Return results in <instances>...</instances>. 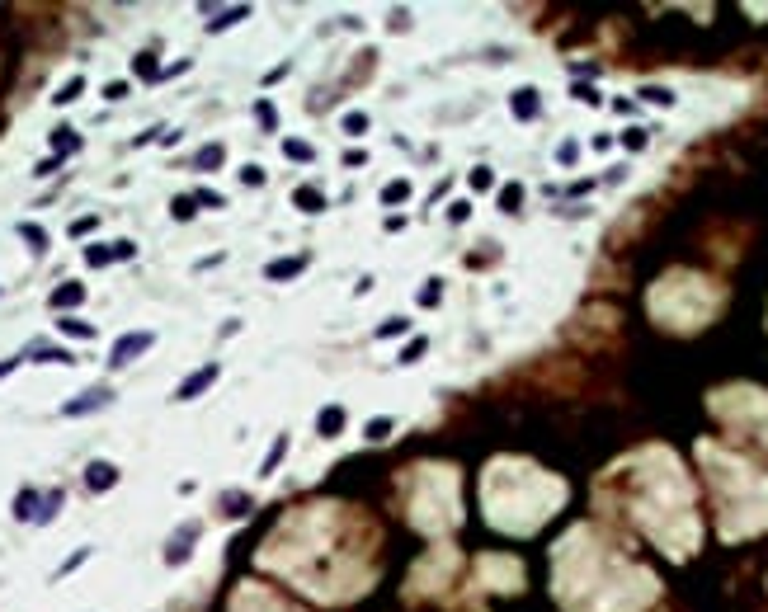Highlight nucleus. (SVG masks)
Segmentation results:
<instances>
[{
	"instance_id": "obj_1",
	"label": "nucleus",
	"mask_w": 768,
	"mask_h": 612,
	"mask_svg": "<svg viewBox=\"0 0 768 612\" xmlns=\"http://www.w3.org/2000/svg\"><path fill=\"white\" fill-rule=\"evenodd\" d=\"M151 344H156V335H151V330H133V335H123V339L113 344V353H108V368H128V363H137Z\"/></svg>"
},
{
	"instance_id": "obj_2",
	"label": "nucleus",
	"mask_w": 768,
	"mask_h": 612,
	"mask_svg": "<svg viewBox=\"0 0 768 612\" xmlns=\"http://www.w3.org/2000/svg\"><path fill=\"white\" fill-rule=\"evenodd\" d=\"M203 533L198 528V518H189V523H180L175 528V537H170V546H165V565H184L189 551H193V537Z\"/></svg>"
},
{
	"instance_id": "obj_3",
	"label": "nucleus",
	"mask_w": 768,
	"mask_h": 612,
	"mask_svg": "<svg viewBox=\"0 0 768 612\" xmlns=\"http://www.w3.org/2000/svg\"><path fill=\"white\" fill-rule=\"evenodd\" d=\"M217 377H222V368H217V363H203L198 373H189L184 382L175 386V400H198V396L212 386V382H217Z\"/></svg>"
},
{
	"instance_id": "obj_4",
	"label": "nucleus",
	"mask_w": 768,
	"mask_h": 612,
	"mask_svg": "<svg viewBox=\"0 0 768 612\" xmlns=\"http://www.w3.org/2000/svg\"><path fill=\"white\" fill-rule=\"evenodd\" d=\"M108 400H113V391H108V386H90L85 396H71V400H66V405H61V415H71V419H76V415H90V410H104Z\"/></svg>"
},
{
	"instance_id": "obj_5",
	"label": "nucleus",
	"mask_w": 768,
	"mask_h": 612,
	"mask_svg": "<svg viewBox=\"0 0 768 612\" xmlns=\"http://www.w3.org/2000/svg\"><path fill=\"white\" fill-rule=\"evenodd\" d=\"M113 485H118V466H113V462H90V466H85V490L104 495Z\"/></svg>"
},
{
	"instance_id": "obj_6",
	"label": "nucleus",
	"mask_w": 768,
	"mask_h": 612,
	"mask_svg": "<svg viewBox=\"0 0 768 612\" xmlns=\"http://www.w3.org/2000/svg\"><path fill=\"white\" fill-rule=\"evenodd\" d=\"M24 358H33V363H76V353H66L61 344H48V339H33V344L24 348Z\"/></svg>"
},
{
	"instance_id": "obj_7",
	"label": "nucleus",
	"mask_w": 768,
	"mask_h": 612,
	"mask_svg": "<svg viewBox=\"0 0 768 612\" xmlns=\"http://www.w3.org/2000/svg\"><path fill=\"white\" fill-rule=\"evenodd\" d=\"M345 424H349L345 405H325V410L316 415V433H320V438H340V433H345Z\"/></svg>"
},
{
	"instance_id": "obj_8",
	"label": "nucleus",
	"mask_w": 768,
	"mask_h": 612,
	"mask_svg": "<svg viewBox=\"0 0 768 612\" xmlns=\"http://www.w3.org/2000/svg\"><path fill=\"white\" fill-rule=\"evenodd\" d=\"M307 268V255H292V259H273V264H265V278L269 283H288V278H297Z\"/></svg>"
},
{
	"instance_id": "obj_9",
	"label": "nucleus",
	"mask_w": 768,
	"mask_h": 612,
	"mask_svg": "<svg viewBox=\"0 0 768 612\" xmlns=\"http://www.w3.org/2000/svg\"><path fill=\"white\" fill-rule=\"evenodd\" d=\"M52 311H71V306H80L85 302V283H61V288H52Z\"/></svg>"
},
{
	"instance_id": "obj_10",
	"label": "nucleus",
	"mask_w": 768,
	"mask_h": 612,
	"mask_svg": "<svg viewBox=\"0 0 768 612\" xmlns=\"http://www.w3.org/2000/svg\"><path fill=\"white\" fill-rule=\"evenodd\" d=\"M222 160H227V146L208 141V146H198V156L189 160V170H222Z\"/></svg>"
},
{
	"instance_id": "obj_11",
	"label": "nucleus",
	"mask_w": 768,
	"mask_h": 612,
	"mask_svg": "<svg viewBox=\"0 0 768 612\" xmlns=\"http://www.w3.org/2000/svg\"><path fill=\"white\" fill-rule=\"evenodd\" d=\"M292 203H297L302 213H311V217H316V213H325V193H320L316 184H302L297 193H292Z\"/></svg>"
},
{
	"instance_id": "obj_12",
	"label": "nucleus",
	"mask_w": 768,
	"mask_h": 612,
	"mask_svg": "<svg viewBox=\"0 0 768 612\" xmlns=\"http://www.w3.org/2000/svg\"><path fill=\"white\" fill-rule=\"evenodd\" d=\"M240 19H250V5H227L217 19H208V33H222V28H231V24H240Z\"/></svg>"
},
{
	"instance_id": "obj_13",
	"label": "nucleus",
	"mask_w": 768,
	"mask_h": 612,
	"mask_svg": "<svg viewBox=\"0 0 768 612\" xmlns=\"http://www.w3.org/2000/svg\"><path fill=\"white\" fill-rule=\"evenodd\" d=\"M38 490H19V495H15V518H19V523H38Z\"/></svg>"
},
{
	"instance_id": "obj_14",
	"label": "nucleus",
	"mask_w": 768,
	"mask_h": 612,
	"mask_svg": "<svg viewBox=\"0 0 768 612\" xmlns=\"http://www.w3.org/2000/svg\"><path fill=\"white\" fill-rule=\"evenodd\" d=\"M57 330L71 335V339H95V325H90V320H76V316H57Z\"/></svg>"
},
{
	"instance_id": "obj_15",
	"label": "nucleus",
	"mask_w": 768,
	"mask_h": 612,
	"mask_svg": "<svg viewBox=\"0 0 768 612\" xmlns=\"http://www.w3.org/2000/svg\"><path fill=\"white\" fill-rule=\"evenodd\" d=\"M80 95H85V76H71V80H66V85L52 95V104H57V108H61V104H76Z\"/></svg>"
},
{
	"instance_id": "obj_16",
	"label": "nucleus",
	"mask_w": 768,
	"mask_h": 612,
	"mask_svg": "<svg viewBox=\"0 0 768 612\" xmlns=\"http://www.w3.org/2000/svg\"><path fill=\"white\" fill-rule=\"evenodd\" d=\"M509 108H514L519 118H532V113H537V90H514Z\"/></svg>"
},
{
	"instance_id": "obj_17",
	"label": "nucleus",
	"mask_w": 768,
	"mask_h": 612,
	"mask_svg": "<svg viewBox=\"0 0 768 612\" xmlns=\"http://www.w3.org/2000/svg\"><path fill=\"white\" fill-rule=\"evenodd\" d=\"M392 419H387V415H377V419H368V424H363V438H368V443H387V438H392Z\"/></svg>"
},
{
	"instance_id": "obj_18",
	"label": "nucleus",
	"mask_w": 768,
	"mask_h": 612,
	"mask_svg": "<svg viewBox=\"0 0 768 612\" xmlns=\"http://www.w3.org/2000/svg\"><path fill=\"white\" fill-rule=\"evenodd\" d=\"M283 453H288V433H278V438H273V448H269L265 466H260V476H273V471H278V462H283Z\"/></svg>"
},
{
	"instance_id": "obj_19",
	"label": "nucleus",
	"mask_w": 768,
	"mask_h": 612,
	"mask_svg": "<svg viewBox=\"0 0 768 612\" xmlns=\"http://www.w3.org/2000/svg\"><path fill=\"white\" fill-rule=\"evenodd\" d=\"M19 236L28 240V250H33V255H48V231H43V226L24 221V226H19Z\"/></svg>"
},
{
	"instance_id": "obj_20",
	"label": "nucleus",
	"mask_w": 768,
	"mask_h": 612,
	"mask_svg": "<svg viewBox=\"0 0 768 612\" xmlns=\"http://www.w3.org/2000/svg\"><path fill=\"white\" fill-rule=\"evenodd\" d=\"M405 198H410V179H392V184L382 188V203H387V208H401Z\"/></svg>"
},
{
	"instance_id": "obj_21",
	"label": "nucleus",
	"mask_w": 768,
	"mask_h": 612,
	"mask_svg": "<svg viewBox=\"0 0 768 612\" xmlns=\"http://www.w3.org/2000/svg\"><path fill=\"white\" fill-rule=\"evenodd\" d=\"M340 132H345V137H363V132H368V113H358V108L345 113V118H340Z\"/></svg>"
},
{
	"instance_id": "obj_22",
	"label": "nucleus",
	"mask_w": 768,
	"mask_h": 612,
	"mask_svg": "<svg viewBox=\"0 0 768 612\" xmlns=\"http://www.w3.org/2000/svg\"><path fill=\"white\" fill-rule=\"evenodd\" d=\"M283 156H288V160H302V165H307V160L316 156V151H311V141H302V137H288V141H283Z\"/></svg>"
},
{
	"instance_id": "obj_23",
	"label": "nucleus",
	"mask_w": 768,
	"mask_h": 612,
	"mask_svg": "<svg viewBox=\"0 0 768 612\" xmlns=\"http://www.w3.org/2000/svg\"><path fill=\"white\" fill-rule=\"evenodd\" d=\"M76 146H80V137L71 132V128H57V132H52V151H57V156H71Z\"/></svg>"
},
{
	"instance_id": "obj_24",
	"label": "nucleus",
	"mask_w": 768,
	"mask_h": 612,
	"mask_svg": "<svg viewBox=\"0 0 768 612\" xmlns=\"http://www.w3.org/2000/svg\"><path fill=\"white\" fill-rule=\"evenodd\" d=\"M255 118H260V128H265V132L278 128V108L269 104V99H255Z\"/></svg>"
},
{
	"instance_id": "obj_25",
	"label": "nucleus",
	"mask_w": 768,
	"mask_h": 612,
	"mask_svg": "<svg viewBox=\"0 0 768 612\" xmlns=\"http://www.w3.org/2000/svg\"><path fill=\"white\" fill-rule=\"evenodd\" d=\"M405 330H410V320L392 316V320H382V325H377V339H396V335H405Z\"/></svg>"
},
{
	"instance_id": "obj_26",
	"label": "nucleus",
	"mask_w": 768,
	"mask_h": 612,
	"mask_svg": "<svg viewBox=\"0 0 768 612\" xmlns=\"http://www.w3.org/2000/svg\"><path fill=\"white\" fill-rule=\"evenodd\" d=\"M113 259V245H85V264L90 268H104Z\"/></svg>"
},
{
	"instance_id": "obj_27",
	"label": "nucleus",
	"mask_w": 768,
	"mask_h": 612,
	"mask_svg": "<svg viewBox=\"0 0 768 612\" xmlns=\"http://www.w3.org/2000/svg\"><path fill=\"white\" fill-rule=\"evenodd\" d=\"M424 348H429V339H424V335H415V339H410V344H405V348L396 353V358H401V363H420V358H424Z\"/></svg>"
},
{
	"instance_id": "obj_28",
	"label": "nucleus",
	"mask_w": 768,
	"mask_h": 612,
	"mask_svg": "<svg viewBox=\"0 0 768 612\" xmlns=\"http://www.w3.org/2000/svg\"><path fill=\"white\" fill-rule=\"evenodd\" d=\"M57 504H61V490H48V495H43V509H38V523L57 518Z\"/></svg>"
},
{
	"instance_id": "obj_29",
	"label": "nucleus",
	"mask_w": 768,
	"mask_h": 612,
	"mask_svg": "<svg viewBox=\"0 0 768 612\" xmlns=\"http://www.w3.org/2000/svg\"><path fill=\"white\" fill-rule=\"evenodd\" d=\"M170 213L180 217V221H189V217L198 213V203H193V193H184V198H175V203H170Z\"/></svg>"
},
{
	"instance_id": "obj_30",
	"label": "nucleus",
	"mask_w": 768,
	"mask_h": 612,
	"mask_svg": "<svg viewBox=\"0 0 768 612\" xmlns=\"http://www.w3.org/2000/svg\"><path fill=\"white\" fill-rule=\"evenodd\" d=\"M137 76H146V80H156V52H137Z\"/></svg>"
},
{
	"instance_id": "obj_31",
	"label": "nucleus",
	"mask_w": 768,
	"mask_h": 612,
	"mask_svg": "<svg viewBox=\"0 0 768 612\" xmlns=\"http://www.w3.org/2000/svg\"><path fill=\"white\" fill-rule=\"evenodd\" d=\"M95 226H99V217H95V213H85V217H76V221H71V236H90V231H95Z\"/></svg>"
},
{
	"instance_id": "obj_32",
	"label": "nucleus",
	"mask_w": 768,
	"mask_h": 612,
	"mask_svg": "<svg viewBox=\"0 0 768 612\" xmlns=\"http://www.w3.org/2000/svg\"><path fill=\"white\" fill-rule=\"evenodd\" d=\"M85 560H90V546H85V551H76V556H71V560H61V565H57V575H52V580H66V575H71L76 565H85Z\"/></svg>"
},
{
	"instance_id": "obj_33",
	"label": "nucleus",
	"mask_w": 768,
	"mask_h": 612,
	"mask_svg": "<svg viewBox=\"0 0 768 612\" xmlns=\"http://www.w3.org/2000/svg\"><path fill=\"white\" fill-rule=\"evenodd\" d=\"M439 297H443V283H439V278H429V283L420 288V306H434Z\"/></svg>"
},
{
	"instance_id": "obj_34",
	"label": "nucleus",
	"mask_w": 768,
	"mask_h": 612,
	"mask_svg": "<svg viewBox=\"0 0 768 612\" xmlns=\"http://www.w3.org/2000/svg\"><path fill=\"white\" fill-rule=\"evenodd\" d=\"M519 198H524V188H519V184L500 188V208H504V213H514V208H519Z\"/></svg>"
},
{
	"instance_id": "obj_35",
	"label": "nucleus",
	"mask_w": 768,
	"mask_h": 612,
	"mask_svg": "<svg viewBox=\"0 0 768 612\" xmlns=\"http://www.w3.org/2000/svg\"><path fill=\"white\" fill-rule=\"evenodd\" d=\"M193 203H198V208H227V198H222V193H212V188L193 193Z\"/></svg>"
},
{
	"instance_id": "obj_36",
	"label": "nucleus",
	"mask_w": 768,
	"mask_h": 612,
	"mask_svg": "<svg viewBox=\"0 0 768 612\" xmlns=\"http://www.w3.org/2000/svg\"><path fill=\"white\" fill-rule=\"evenodd\" d=\"M57 170H61V156H48V160H38V165H33V175H38V179H48V175H57Z\"/></svg>"
},
{
	"instance_id": "obj_37",
	"label": "nucleus",
	"mask_w": 768,
	"mask_h": 612,
	"mask_svg": "<svg viewBox=\"0 0 768 612\" xmlns=\"http://www.w3.org/2000/svg\"><path fill=\"white\" fill-rule=\"evenodd\" d=\"M128 90H133L128 80H108V85H104V99H128Z\"/></svg>"
},
{
	"instance_id": "obj_38",
	"label": "nucleus",
	"mask_w": 768,
	"mask_h": 612,
	"mask_svg": "<svg viewBox=\"0 0 768 612\" xmlns=\"http://www.w3.org/2000/svg\"><path fill=\"white\" fill-rule=\"evenodd\" d=\"M490 184H495V175H490L486 165H477V170H472V188H490Z\"/></svg>"
},
{
	"instance_id": "obj_39",
	"label": "nucleus",
	"mask_w": 768,
	"mask_h": 612,
	"mask_svg": "<svg viewBox=\"0 0 768 612\" xmlns=\"http://www.w3.org/2000/svg\"><path fill=\"white\" fill-rule=\"evenodd\" d=\"M227 513H250V500H245V495H227Z\"/></svg>"
},
{
	"instance_id": "obj_40",
	"label": "nucleus",
	"mask_w": 768,
	"mask_h": 612,
	"mask_svg": "<svg viewBox=\"0 0 768 612\" xmlns=\"http://www.w3.org/2000/svg\"><path fill=\"white\" fill-rule=\"evenodd\" d=\"M641 95H646L651 104H674V95H669V90H660V85H651V90H641Z\"/></svg>"
},
{
	"instance_id": "obj_41",
	"label": "nucleus",
	"mask_w": 768,
	"mask_h": 612,
	"mask_svg": "<svg viewBox=\"0 0 768 612\" xmlns=\"http://www.w3.org/2000/svg\"><path fill=\"white\" fill-rule=\"evenodd\" d=\"M240 179H245V188H260V184H265V170H255V165H245V170H240Z\"/></svg>"
},
{
	"instance_id": "obj_42",
	"label": "nucleus",
	"mask_w": 768,
	"mask_h": 612,
	"mask_svg": "<svg viewBox=\"0 0 768 612\" xmlns=\"http://www.w3.org/2000/svg\"><path fill=\"white\" fill-rule=\"evenodd\" d=\"M345 165L349 170H363V165H368V151H345Z\"/></svg>"
},
{
	"instance_id": "obj_43",
	"label": "nucleus",
	"mask_w": 768,
	"mask_h": 612,
	"mask_svg": "<svg viewBox=\"0 0 768 612\" xmlns=\"http://www.w3.org/2000/svg\"><path fill=\"white\" fill-rule=\"evenodd\" d=\"M472 217V203H452L448 208V221H467Z\"/></svg>"
},
{
	"instance_id": "obj_44",
	"label": "nucleus",
	"mask_w": 768,
	"mask_h": 612,
	"mask_svg": "<svg viewBox=\"0 0 768 612\" xmlns=\"http://www.w3.org/2000/svg\"><path fill=\"white\" fill-rule=\"evenodd\" d=\"M133 255H137L133 240H118V245H113V259H133Z\"/></svg>"
},
{
	"instance_id": "obj_45",
	"label": "nucleus",
	"mask_w": 768,
	"mask_h": 612,
	"mask_svg": "<svg viewBox=\"0 0 768 612\" xmlns=\"http://www.w3.org/2000/svg\"><path fill=\"white\" fill-rule=\"evenodd\" d=\"M622 146H627V151H641V146H646V132H627L622 137Z\"/></svg>"
},
{
	"instance_id": "obj_46",
	"label": "nucleus",
	"mask_w": 768,
	"mask_h": 612,
	"mask_svg": "<svg viewBox=\"0 0 768 612\" xmlns=\"http://www.w3.org/2000/svg\"><path fill=\"white\" fill-rule=\"evenodd\" d=\"M575 99H584V104H599V90H589V85H575Z\"/></svg>"
},
{
	"instance_id": "obj_47",
	"label": "nucleus",
	"mask_w": 768,
	"mask_h": 612,
	"mask_svg": "<svg viewBox=\"0 0 768 612\" xmlns=\"http://www.w3.org/2000/svg\"><path fill=\"white\" fill-rule=\"evenodd\" d=\"M557 156H561V165H570V160H575V156H580V146H575V141H566V146H561V151H557Z\"/></svg>"
},
{
	"instance_id": "obj_48",
	"label": "nucleus",
	"mask_w": 768,
	"mask_h": 612,
	"mask_svg": "<svg viewBox=\"0 0 768 612\" xmlns=\"http://www.w3.org/2000/svg\"><path fill=\"white\" fill-rule=\"evenodd\" d=\"M382 226H387V231H405V213H392Z\"/></svg>"
},
{
	"instance_id": "obj_49",
	"label": "nucleus",
	"mask_w": 768,
	"mask_h": 612,
	"mask_svg": "<svg viewBox=\"0 0 768 612\" xmlns=\"http://www.w3.org/2000/svg\"><path fill=\"white\" fill-rule=\"evenodd\" d=\"M19 363H24V353H19V358H5V363H0V377H10L15 368H19Z\"/></svg>"
}]
</instances>
